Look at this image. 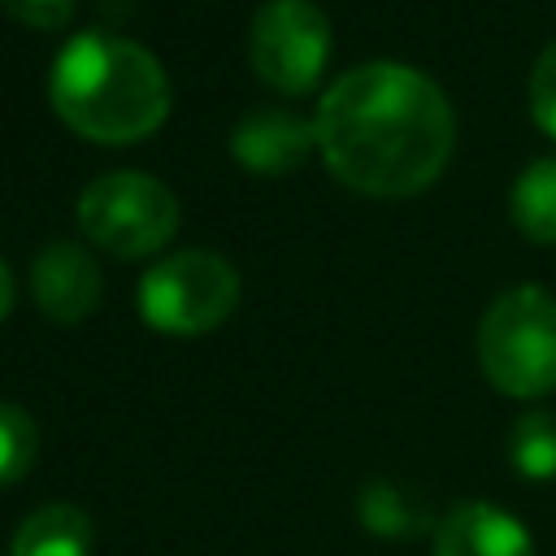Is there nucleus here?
I'll use <instances>...</instances> for the list:
<instances>
[{
	"mask_svg": "<svg viewBox=\"0 0 556 556\" xmlns=\"http://www.w3.org/2000/svg\"><path fill=\"white\" fill-rule=\"evenodd\" d=\"M313 130L330 174L382 200L426 191L456 139L443 87L400 61H365L334 78L313 113Z\"/></svg>",
	"mask_w": 556,
	"mask_h": 556,
	"instance_id": "obj_1",
	"label": "nucleus"
},
{
	"mask_svg": "<svg viewBox=\"0 0 556 556\" xmlns=\"http://www.w3.org/2000/svg\"><path fill=\"white\" fill-rule=\"evenodd\" d=\"M48 100L91 143H139L169 113V78L143 43L113 30H83L56 52Z\"/></svg>",
	"mask_w": 556,
	"mask_h": 556,
	"instance_id": "obj_2",
	"label": "nucleus"
},
{
	"mask_svg": "<svg viewBox=\"0 0 556 556\" xmlns=\"http://www.w3.org/2000/svg\"><path fill=\"white\" fill-rule=\"evenodd\" d=\"M478 365L513 400L556 391V295L534 282L495 295L478 321Z\"/></svg>",
	"mask_w": 556,
	"mask_h": 556,
	"instance_id": "obj_3",
	"label": "nucleus"
},
{
	"mask_svg": "<svg viewBox=\"0 0 556 556\" xmlns=\"http://www.w3.org/2000/svg\"><path fill=\"white\" fill-rule=\"evenodd\" d=\"M78 226L96 248H104L113 256H148L174 239L178 200L152 174L113 169L83 187Z\"/></svg>",
	"mask_w": 556,
	"mask_h": 556,
	"instance_id": "obj_4",
	"label": "nucleus"
},
{
	"mask_svg": "<svg viewBox=\"0 0 556 556\" xmlns=\"http://www.w3.org/2000/svg\"><path fill=\"white\" fill-rule=\"evenodd\" d=\"M239 304V269L204 248L156 261L139 282V313L161 334H204Z\"/></svg>",
	"mask_w": 556,
	"mask_h": 556,
	"instance_id": "obj_5",
	"label": "nucleus"
},
{
	"mask_svg": "<svg viewBox=\"0 0 556 556\" xmlns=\"http://www.w3.org/2000/svg\"><path fill=\"white\" fill-rule=\"evenodd\" d=\"M248 56L265 87L300 96L330 61V17L313 0H269L252 17Z\"/></svg>",
	"mask_w": 556,
	"mask_h": 556,
	"instance_id": "obj_6",
	"label": "nucleus"
},
{
	"mask_svg": "<svg viewBox=\"0 0 556 556\" xmlns=\"http://www.w3.org/2000/svg\"><path fill=\"white\" fill-rule=\"evenodd\" d=\"M100 265L91 261V252L74 239H52L35 265H30V291L35 304L52 317V321H83L96 313L100 304Z\"/></svg>",
	"mask_w": 556,
	"mask_h": 556,
	"instance_id": "obj_7",
	"label": "nucleus"
},
{
	"mask_svg": "<svg viewBox=\"0 0 556 556\" xmlns=\"http://www.w3.org/2000/svg\"><path fill=\"white\" fill-rule=\"evenodd\" d=\"M317 148V130L308 117H295L287 109H256L230 130V152L243 169L282 178L300 169Z\"/></svg>",
	"mask_w": 556,
	"mask_h": 556,
	"instance_id": "obj_8",
	"label": "nucleus"
},
{
	"mask_svg": "<svg viewBox=\"0 0 556 556\" xmlns=\"http://www.w3.org/2000/svg\"><path fill=\"white\" fill-rule=\"evenodd\" d=\"M434 556H534V543L513 513L469 500L447 508L434 526Z\"/></svg>",
	"mask_w": 556,
	"mask_h": 556,
	"instance_id": "obj_9",
	"label": "nucleus"
},
{
	"mask_svg": "<svg viewBox=\"0 0 556 556\" xmlns=\"http://www.w3.org/2000/svg\"><path fill=\"white\" fill-rule=\"evenodd\" d=\"M91 534L96 526L78 504H43L17 526L13 556H91Z\"/></svg>",
	"mask_w": 556,
	"mask_h": 556,
	"instance_id": "obj_10",
	"label": "nucleus"
},
{
	"mask_svg": "<svg viewBox=\"0 0 556 556\" xmlns=\"http://www.w3.org/2000/svg\"><path fill=\"white\" fill-rule=\"evenodd\" d=\"M513 222L534 243H556V156L530 161L508 195Z\"/></svg>",
	"mask_w": 556,
	"mask_h": 556,
	"instance_id": "obj_11",
	"label": "nucleus"
},
{
	"mask_svg": "<svg viewBox=\"0 0 556 556\" xmlns=\"http://www.w3.org/2000/svg\"><path fill=\"white\" fill-rule=\"evenodd\" d=\"M361 521L382 539H413L434 526L430 508L404 482H387V478H374L361 491Z\"/></svg>",
	"mask_w": 556,
	"mask_h": 556,
	"instance_id": "obj_12",
	"label": "nucleus"
},
{
	"mask_svg": "<svg viewBox=\"0 0 556 556\" xmlns=\"http://www.w3.org/2000/svg\"><path fill=\"white\" fill-rule=\"evenodd\" d=\"M504 447H508V460L521 478H530V482L556 478V413H547V408L521 413L508 426Z\"/></svg>",
	"mask_w": 556,
	"mask_h": 556,
	"instance_id": "obj_13",
	"label": "nucleus"
},
{
	"mask_svg": "<svg viewBox=\"0 0 556 556\" xmlns=\"http://www.w3.org/2000/svg\"><path fill=\"white\" fill-rule=\"evenodd\" d=\"M35 452H39V430L30 413L0 400V486L26 478V469L35 465Z\"/></svg>",
	"mask_w": 556,
	"mask_h": 556,
	"instance_id": "obj_14",
	"label": "nucleus"
},
{
	"mask_svg": "<svg viewBox=\"0 0 556 556\" xmlns=\"http://www.w3.org/2000/svg\"><path fill=\"white\" fill-rule=\"evenodd\" d=\"M530 117L539 122V130L556 139V39L539 52L530 70Z\"/></svg>",
	"mask_w": 556,
	"mask_h": 556,
	"instance_id": "obj_15",
	"label": "nucleus"
},
{
	"mask_svg": "<svg viewBox=\"0 0 556 556\" xmlns=\"http://www.w3.org/2000/svg\"><path fill=\"white\" fill-rule=\"evenodd\" d=\"M0 9L35 30H61L74 17V0H0Z\"/></svg>",
	"mask_w": 556,
	"mask_h": 556,
	"instance_id": "obj_16",
	"label": "nucleus"
},
{
	"mask_svg": "<svg viewBox=\"0 0 556 556\" xmlns=\"http://www.w3.org/2000/svg\"><path fill=\"white\" fill-rule=\"evenodd\" d=\"M9 308H13V274H9V265L0 261V321L9 317Z\"/></svg>",
	"mask_w": 556,
	"mask_h": 556,
	"instance_id": "obj_17",
	"label": "nucleus"
}]
</instances>
